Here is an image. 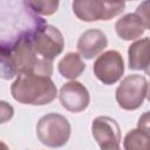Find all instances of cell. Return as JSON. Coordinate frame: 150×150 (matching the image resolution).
Here are the masks:
<instances>
[{
    "instance_id": "1",
    "label": "cell",
    "mask_w": 150,
    "mask_h": 150,
    "mask_svg": "<svg viewBox=\"0 0 150 150\" xmlns=\"http://www.w3.org/2000/svg\"><path fill=\"white\" fill-rule=\"evenodd\" d=\"M36 30L25 32L0 42L2 79L11 80L30 71L52 76L53 62L40 59L35 52L33 38Z\"/></svg>"
},
{
    "instance_id": "2",
    "label": "cell",
    "mask_w": 150,
    "mask_h": 150,
    "mask_svg": "<svg viewBox=\"0 0 150 150\" xmlns=\"http://www.w3.org/2000/svg\"><path fill=\"white\" fill-rule=\"evenodd\" d=\"M11 94L19 103L45 105L56 98L57 88L50 76L30 71L16 77L11 86Z\"/></svg>"
},
{
    "instance_id": "3",
    "label": "cell",
    "mask_w": 150,
    "mask_h": 150,
    "mask_svg": "<svg viewBox=\"0 0 150 150\" xmlns=\"http://www.w3.org/2000/svg\"><path fill=\"white\" fill-rule=\"evenodd\" d=\"M71 132L69 121L56 112L42 116L36 124V135L39 141L49 148L63 146Z\"/></svg>"
},
{
    "instance_id": "4",
    "label": "cell",
    "mask_w": 150,
    "mask_h": 150,
    "mask_svg": "<svg viewBox=\"0 0 150 150\" xmlns=\"http://www.w3.org/2000/svg\"><path fill=\"white\" fill-rule=\"evenodd\" d=\"M125 7V2H111L100 0H77L73 2L74 14L82 21L93 22L98 20H110L120 15Z\"/></svg>"
},
{
    "instance_id": "5",
    "label": "cell",
    "mask_w": 150,
    "mask_h": 150,
    "mask_svg": "<svg viewBox=\"0 0 150 150\" xmlns=\"http://www.w3.org/2000/svg\"><path fill=\"white\" fill-rule=\"evenodd\" d=\"M148 86L146 79L142 75L131 74L125 76L115 93L118 105L124 110L138 109L146 97Z\"/></svg>"
},
{
    "instance_id": "6",
    "label": "cell",
    "mask_w": 150,
    "mask_h": 150,
    "mask_svg": "<svg viewBox=\"0 0 150 150\" xmlns=\"http://www.w3.org/2000/svg\"><path fill=\"white\" fill-rule=\"evenodd\" d=\"M33 42L38 56L49 62H53V60L62 53L64 47L62 33L48 23L41 26L35 32Z\"/></svg>"
},
{
    "instance_id": "7",
    "label": "cell",
    "mask_w": 150,
    "mask_h": 150,
    "mask_svg": "<svg viewBox=\"0 0 150 150\" xmlns=\"http://www.w3.org/2000/svg\"><path fill=\"white\" fill-rule=\"evenodd\" d=\"M94 75L103 84L110 86L120 81L124 73V61L117 50H108L101 54L93 66Z\"/></svg>"
},
{
    "instance_id": "8",
    "label": "cell",
    "mask_w": 150,
    "mask_h": 150,
    "mask_svg": "<svg viewBox=\"0 0 150 150\" xmlns=\"http://www.w3.org/2000/svg\"><path fill=\"white\" fill-rule=\"evenodd\" d=\"M59 98L62 107L70 112L83 111L90 102L88 89L79 81H69L64 83L59 93Z\"/></svg>"
},
{
    "instance_id": "9",
    "label": "cell",
    "mask_w": 150,
    "mask_h": 150,
    "mask_svg": "<svg viewBox=\"0 0 150 150\" xmlns=\"http://www.w3.org/2000/svg\"><path fill=\"white\" fill-rule=\"evenodd\" d=\"M94 139L101 149H105L121 143V129L116 120L109 116H98L91 123Z\"/></svg>"
},
{
    "instance_id": "10",
    "label": "cell",
    "mask_w": 150,
    "mask_h": 150,
    "mask_svg": "<svg viewBox=\"0 0 150 150\" xmlns=\"http://www.w3.org/2000/svg\"><path fill=\"white\" fill-rule=\"evenodd\" d=\"M108 46L105 34L100 29H88L81 34L77 40V52L81 57L87 60L94 59Z\"/></svg>"
},
{
    "instance_id": "11",
    "label": "cell",
    "mask_w": 150,
    "mask_h": 150,
    "mask_svg": "<svg viewBox=\"0 0 150 150\" xmlns=\"http://www.w3.org/2000/svg\"><path fill=\"white\" fill-rule=\"evenodd\" d=\"M115 30L122 40L132 41L144 34L145 27L136 13H128L116 21Z\"/></svg>"
},
{
    "instance_id": "12",
    "label": "cell",
    "mask_w": 150,
    "mask_h": 150,
    "mask_svg": "<svg viewBox=\"0 0 150 150\" xmlns=\"http://www.w3.org/2000/svg\"><path fill=\"white\" fill-rule=\"evenodd\" d=\"M128 57L131 70H145L150 64V38L131 43L128 49Z\"/></svg>"
},
{
    "instance_id": "13",
    "label": "cell",
    "mask_w": 150,
    "mask_h": 150,
    "mask_svg": "<svg viewBox=\"0 0 150 150\" xmlns=\"http://www.w3.org/2000/svg\"><path fill=\"white\" fill-rule=\"evenodd\" d=\"M86 69V64L81 59L79 53H68L66 54L57 64L59 73L69 80H75L79 77Z\"/></svg>"
},
{
    "instance_id": "14",
    "label": "cell",
    "mask_w": 150,
    "mask_h": 150,
    "mask_svg": "<svg viewBox=\"0 0 150 150\" xmlns=\"http://www.w3.org/2000/svg\"><path fill=\"white\" fill-rule=\"evenodd\" d=\"M124 150H150V132L139 128L130 130L123 139Z\"/></svg>"
},
{
    "instance_id": "15",
    "label": "cell",
    "mask_w": 150,
    "mask_h": 150,
    "mask_svg": "<svg viewBox=\"0 0 150 150\" xmlns=\"http://www.w3.org/2000/svg\"><path fill=\"white\" fill-rule=\"evenodd\" d=\"M29 8L38 15H52L57 11L59 1L42 0V1H26Z\"/></svg>"
},
{
    "instance_id": "16",
    "label": "cell",
    "mask_w": 150,
    "mask_h": 150,
    "mask_svg": "<svg viewBox=\"0 0 150 150\" xmlns=\"http://www.w3.org/2000/svg\"><path fill=\"white\" fill-rule=\"evenodd\" d=\"M139 19L142 20L145 29H150V0H146V1H143L141 2L137 8H136V12H135Z\"/></svg>"
},
{
    "instance_id": "17",
    "label": "cell",
    "mask_w": 150,
    "mask_h": 150,
    "mask_svg": "<svg viewBox=\"0 0 150 150\" xmlns=\"http://www.w3.org/2000/svg\"><path fill=\"white\" fill-rule=\"evenodd\" d=\"M137 128L150 132V110L145 111L144 114H142L139 116L138 122H137Z\"/></svg>"
},
{
    "instance_id": "18",
    "label": "cell",
    "mask_w": 150,
    "mask_h": 150,
    "mask_svg": "<svg viewBox=\"0 0 150 150\" xmlns=\"http://www.w3.org/2000/svg\"><path fill=\"white\" fill-rule=\"evenodd\" d=\"M101 150H121V148H120V145H114V146H109V148L101 149Z\"/></svg>"
},
{
    "instance_id": "19",
    "label": "cell",
    "mask_w": 150,
    "mask_h": 150,
    "mask_svg": "<svg viewBox=\"0 0 150 150\" xmlns=\"http://www.w3.org/2000/svg\"><path fill=\"white\" fill-rule=\"evenodd\" d=\"M146 98H148V101L150 102V84L148 86V93H146Z\"/></svg>"
},
{
    "instance_id": "20",
    "label": "cell",
    "mask_w": 150,
    "mask_h": 150,
    "mask_svg": "<svg viewBox=\"0 0 150 150\" xmlns=\"http://www.w3.org/2000/svg\"><path fill=\"white\" fill-rule=\"evenodd\" d=\"M144 71H145V74H146V75H148L149 77H150V64L148 66V68H146V69H145Z\"/></svg>"
},
{
    "instance_id": "21",
    "label": "cell",
    "mask_w": 150,
    "mask_h": 150,
    "mask_svg": "<svg viewBox=\"0 0 150 150\" xmlns=\"http://www.w3.org/2000/svg\"><path fill=\"white\" fill-rule=\"evenodd\" d=\"M1 148H2V150H9V149L7 148V145H6L4 142H1Z\"/></svg>"
}]
</instances>
